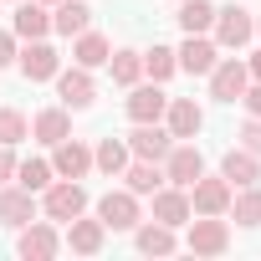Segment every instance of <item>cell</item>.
Instances as JSON below:
<instances>
[{
  "instance_id": "6da1fadb",
  "label": "cell",
  "mask_w": 261,
  "mask_h": 261,
  "mask_svg": "<svg viewBox=\"0 0 261 261\" xmlns=\"http://www.w3.org/2000/svg\"><path fill=\"white\" fill-rule=\"evenodd\" d=\"M41 210H46V220H77L82 210H87V190L77 185V179H62V185H46V200H41Z\"/></svg>"
},
{
  "instance_id": "7a4b0ae2",
  "label": "cell",
  "mask_w": 261,
  "mask_h": 261,
  "mask_svg": "<svg viewBox=\"0 0 261 261\" xmlns=\"http://www.w3.org/2000/svg\"><path fill=\"white\" fill-rule=\"evenodd\" d=\"M200 174H205V154H200L195 144H185V139H179V144L164 154V179H169V185H179V190H190Z\"/></svg>"
},
{
  "instance_id": "3957f363",
  "label": "cell",
  "mask_w": 261,
  "mask_h": 261,
  "mask_svg": "<svg viewBox=\"0 0 261 261\" xmlns=\"http://www.w3.org/2000/svg\"><path fill=\"white\" fill-rule=\"evenodd\" d=\"M97 220H102V230H134V225H139V195H134V190L102 195V200H97Z\"/></svg>"
},
{
  "instance_id": "277c9868",
  "label": "cell",
  "mask_w": 261,
  "mask_h": 261,
  "mask_svg": "<svg viewBox=\"0 0 261 261\" xmlns=\"http://www.w3.org/2000/svg\"><path fill=\"white\" fill-rule=\"evenodd\" d=\"M256 36V21H251V11H241V6H225V11H215V41L220 46H246Z\"/></svg>"
},
{
  "instance_id": "5b68a950",
  "label": "cell",
  "mask_w": 261,
  "mask_h": 261,
  "mask_svg": "<svg viewBox=\"0 0 261 261\" xmlns=\"http://www.w3.org/2000/svg\"><path fill=\"white\" fill-rule=\"evenodd\" d=\"M246 82H251V67H246V62H236V57L210 67V92H215L220 102H236V97L246 92Z\"/></svg>"
},
{
  "instance_id": "8992f818",
  "label": "cell",
  "mask_w": 261,
  "mask_h": 261,
  "mask_svg": "<svg viewBox=\"0 0 261 261\" xmlns=\"http://www.w3.org/2000/svg\"><path fill=\"white\" fill-rule=\"evenodd\" d=\"M225 205H230V185L225 179H195L190 185V215H225Z\"/></svg>"
},
{
  "instance_id": "52a82bcc",
  "label": "cell",
  "mask_w": 261,
  "mask_h": 261,
  "mask_svg": "<svg viewBox=\"0 0 261 261\" xmlns=\"http://www.w3.org/2000/svg\"><path fill=\"white\" fill-rule=\"evenodd\" d=\"M225 246H230V225H225V220L200 215V220L190 225V251H195V256H220Z\"/></svg>"
},
{
  "instance_id": "ba28073f",
  "label": "cell",
  "mask_w": 261,
  "mask_h": 261,
  "mask_svg": "<svg viewBox=\"0 0 261 261\" xmlns=\"http://www.w3.org/2000/svg\"><path fill=\"white\" fill-rule=\"evenodd\" d=\"M57 149V159H51V174H62V179H82L87 169H92V149L87 144H77L72 134L62 139V144H51Z\"/></svg>"
},
{
  "instance_id": "9c48e42d",
  "label": "cell",
  "mask_w": 261,
  "mask_h": 261,
  "mask_svg": "<svg viewBox=\"0 0 261 261\" xmlns=\"http://www.w3.org/2000/svg\"><path fill=\"white\" fill-rule=\"evenodd\" d=\"M128 149H134L139 159H164V154L174 149V134L159 128V123H139L134 134H128Z\"/></svg>"
},
{
  "instance_id": "30bf717a",
  "label": "cell",
  "mask_w": 261,
  "mask_h": 261,
  "mask_svg": "<svg viewBox=\"0 0 261 261\" xmlns=\"http://www.w3.org/2000/svg\"><path fill=\"white\" fill-rule=\"evenodd\" d=\"M164 118H169V134H174V139H195L200 128H205V113L195 108V97H169Z\"/></svg>"
},
{
  "instance_id": "8fae6325",
  "label": "cell",
  "mask_w": 261,
  "mask_h": 261,
  "mask_svg": "<svg viewBox=\"0 0 261 261\" xmlns=\"http://www.w3.org/2000/svg\"><path fill=\"white\" fill-rule=\"evenodd\" d=\"M16 62H21V77H26V82H51V77H57V51H51L46 41H31Z\"/></svg>"
},
{
  "instance_id": "7c38bea8",
  "label": "cell",
  "mask_w": 261,
  "mask_h": 261,
  "mask_svg": "<svg viewBox=\"0 0 261 261\" xmlns=\"http://www.w3.org/2000/svg\"><path fill=\"white\" fill-rule=\"evenodd\" d=\"M57 246H62L57 230H51V225H31V220H26V230H21V241H16V251H21L26 261H51Z\"/></svg>"
},
{
  "instance_id": "4fadbf2b",
  "label": "cell",
  "mask_w": 261,
  "mask_h": 261,
  "mask_svg": "<svg viewBox=\"0 0 261 261\" xmlns=\"http://www.w3.org/2000/svg\"><path fill=\"white\" fill-rule=\"evenodd\" d=\"M164 108H169V97L159 92V82H154V87H134V92H128V118H134V123H159Z\"/></svg>"
},
{
  "instance_id": "5bb4252c",
  "label": "cell",
  "mask_w": 261,
  "mask_h": 261,
  "mask_svg": "<svg viewBox=\"0 0 261 261\" xmlns=\"http://www.w3.org/2000/svg\"><path fill=\"white\" fill-rule=\"evenodd\" d=\"M57 92H62V102L67 108H92V77H87V67H72V72H57Z\"/></svg>"
},
{
  "instance_id": "9a60e30c",
  "label": "cell",
  "mask_w": 261,
  "mask_h": 261,
  "mask_svg": "<svg viewBox=\"0 0 261 261\" xmlns=\"http://www.w3.org/2000/svg\"><path fill=\"white\" fill-rule=\"evenodd\" d=\"M220 179H225V185H256V179H261L256 154H251V149H230V154L220 159Z\"/></svg>"
},
{
  "instance_id": "2e32d148",
  "label": "cell",
  "mask_w": 261,
  "mask_h": 261,
  "mask_svg": "<svg viewBox=\"0 0 261 261\" xmlns=\"http://www.w3.org/2000/svg\"><path fill=\"white\" fill-rule=\"evenodd\" d=\"M154 220H159V225H185V220H190V195L159 185V190H154Z\"/></svg>"
},
{
  "instance_id": "e0dca14e",
  "label": "cell",
  "mask_w": 261,
  "mask_h": 261,
  "mask_svg": "<svg viewBox=\"0 0 261 261\" xmlns=\"http://www.w3.org/2000/svg\"><path fill=\"white\" fill-rule=\"evenodd\" d=\"M46 31H51L46 6H41V0H21V11H16V36H21V41H41Z\"/></svg>"
},
{
  "instance_id": "ac0fdd59",
  "label": "cell",
  "mask_w": 261,
  "mask_h": 261,
  "mask_svg": "<svg viewBox=\"0 0 261 261\" xmlns=\"http://www.w3.org/2000/svg\"><path fill=\"white\" fill-rule=\"evenodd\" d=\"M36 215V200H31V190L21 185V190H0V220L6 225H26Z\"/></svg>"
},
{
  "instance_id": "d6986e66",
  "label": "cell",
  "mask_w": 261,
  "mask_h": 261,
  "mask_svg": "<svg viewBox=\"0 0 261 261\" xmlns=\"http://www.w3.org/2000/svg\"><path fill=\"white\" fill-rule=\"evenodd\" d=\"M51 26H57L62 36H82V31L92 26V11L82 6V0H57V16H51Z\"/></svg>"
},
{
  "instance_id": "ffe728a7",
  "label": "cell",
  "mask_w": 261,
  "mask_h": 261,
  "mask_svg": "<svg viewBox=\"0 0 261 261\" xmlns=\"http://www.w3.org/2000/svg\"><path fill=\"white\" fill-rule=\"evenodd\" d=\"M67 241H72V251H82V256H97L102 251V220H67Z\"/></svg>"
},
{
  "instance_id": "44dd1931",
  "label": "cell",
  "mask_w": 261,
  "mask_h": 261,
  "mask_svg": "<svg viewBox=\"0 0 261 261\" xmlns=\"http://www.w3.org/2000/svg\"><path fill=\"white\" fill-rule=\"evenodd\" d=\"M123 179H128V190H134V195H154V190L164 185V169H159V159H139V164L123 169Z\"/></svg>"
},
{
  "instance_id": "7402d4cb",
  "label": "cell",
  "mask_w": 261,
  "mask_h": 261,
  "mask_svg": "<svg viewBox=\"0 0 261 261\" xmlns=\"http://www.w3.org/2000/svg\"><path fill=\"white\" fill-rule=\"evenodd\" d=\"M174 57H179V67H185V72H210V67H215V41L190 36V41H185Z\"/></svg>"
},
{
  "instance_id": "603a6c76",
  "label": "cell",
  "mask_w": 261,
  "mask_h": 261,
  "mask_svg": "<svg viewBox=\"0 0 261 261\" xmlns=\"http://www.w3.org/2000/svg\"><path fill=\"white\" fill-rule=\"evenodd\" d=\"M36 139L41 144H62L67 134H72V118H67V108H46V113H36Z\"/></svg>"
},
{
  "instance_id": "cb8c5ba5",
  "label": "cell",
  "mask_w": 261,
  "mask_h": 261,
  "mask_svg": "<svg viewBox=\"0 0 261 261\" xmlns=\"http://www.w3.org/2000/svg\"><path fill=\"white\" fill-rule=\"evenodd\" d=\"M179 26H185V36H205L215 26V6L210 0H185L179 6Z\"/></svg>"
},
{
  "instance_id": "d4e9b609",
  "label": "cell",
  "mask_w": 261,
  "mask_h": 261,
  "mask_svg": "<svg viewBox=\"0 0 261 261\" xmlns=\"http://www.w3.org/2000/svg\"><path fill=\"white\" fill-rule=\"evenodd\" d=\"M72 57H77V67H87V72H92V67H102L113 51H108V36L82 31V36H77V46H72Z\"/></svg>"
},
{
  "instance_id": "484cf974",
  "label": "cell",
  "mask_w": 261,
  "mask_h": 261,
  "mask_svg": "<svg viewBox=\"0 0 261 261\" xmlns=\"http://www.w3.org/2000/svg\"><path fill=\"white\" fill-rule=\"evenodd\" d=\"M92 164H97L102 174H123V169H128V144H123V139H102V144L92 149Z\"/></svg>"
},
{
  "instance_id": "4316f807",
  "label": "cell",
  "mask_w": 261,
  "mask_h": 261,
  "mask_svg": "<svg viewBox=\"0 0 261 261\" xmlns=\"http://www.w3.org/2000/svg\"><path fill=\"white\" fill-rule=\"evenodd\" d=\"M139 230V251H149V256H169L174 251V225H134Z\"/></svg>"
},
{
  "instance_id": "83f0119b",
  "label": "cell",
  "mask_w": 261,
  "mask_h": 261,
  "mask_svg": "<svg viewBox=\"0 0 261 261\" xmlns=\"http://www.w3.org/2000/svg\"><path fill=\"white\" fill-rule=\"evenodd\" d=\"M225 210H230L241 225H261V190H256V185H241V195H236Z\"/></svg>"
},
{
  "instance_id": "f1b7e54d",
  "label": "cell",
  "mask_w": 261,
  "mask_h": 261,
  "mask_svg": "<svg viewBox=\"0 0 261 261\" xmlns=\"http://www.w3.org/2000/svg\"><path fill=\"white\" fill-rule=\"evenodd\" d=\"M108 67H113V82L134 87V82H139V72H144V57H139V51H113V57H108Z\"/></svg>"
},
{
  "instance_id": "f546056e",
  "label": "cell",
  "mask_w": 261,
  "mask_h": 261,
  "mask_svg": "<svg viewBox=\"0 0 261 261\" xmlns=\"http://www.w3.org/2000/svg\"><path fill=\"white\" fill-rule=\"evenodd\" d=\"M144 72H149L154 82H164V77L179 72V57H174L169 46H154V51H144Z\"/></svg>"
},
{
  "instance_id": "4dcf8cb0",
  "label": "cell",
  "mask_w": 261,
  "mask_h": 261,
  "mask_svg": "<svg viewBox=\"0 0 261 261\" xmlns=\"http://www.w3.org/2000/svg\"><path fill=\"white\" fill-rule=\"evenodd\" d=\"M16 179L36 195V190H46V185H51V164H46V159H26V164H16Z\"/></svg>"
},
{
  "instance_id": "1f68e13d",
  "label": "cell",
  "mask_w": 261,
  "mask_h": 261,
  "mask_svg": "<svg viewBox=\"0 0 261 261\" xmlns=\"http://www.w3.org/2000/svg\"><path fill=\"white\" fill-rule=\"evenodd\" d=\"M26 139V118L16 108H0V144H21Z\"/></svg>"
},
{
  "instance_id": "d6a6232c",
  "label": "cell",
  "mask_w": 261,
  "mask_h": 261,
  "mask_svg": "<svg viewBox=\"0 0 261 261\" xmlns=\"http://www.w3.org/2000/svg\"><path fill=\"white\" fill-rule=\"evenodd\" d=\"M241 149H251V154L261 159V118H251V123L241 128Z\"/></svg>"
},
{
  "instance_id": "836d02e7",
  "label": "cell",
  "mask_w": 261,
  "mask_h": 261,
  "mask_svg": "<svg viewBox=\"0 0 261 261\" xmlns=\"http://www.w3.org/2000/svg\"><path fill=\"white\" fill-rule=\"evenodd\" d=\"M241 102H246V113H251V118H261V82H256V87L246 82V92H241Z\"/></svg>"
},
{
  "instance_id": "e575fe53",
  "label": "cell",
  "mask_w": 261,
  "mask_h": 261,
  "mask_svg": "<svg viewBox=\"0 0 261 261\" xmlns=\"http://www.w3.org/2000/svg\"><path fill=\"white\" fill-rule=\"evenodd\" d=\"M11 62H16V36L0 31V67H11Z\"/></svg>"
},
{
  "instance_id": "d590c367",
  "label": "cell",
  "mask_w": 261,
  "mask_h": 261,
  "mask_svg": "<svg viewBox=\"0 0 261 261\" xmlns=\"http://www.w3.org/2000/svg\"><path fill=\"white\" fill-rule=\"evenodd\" d=\"M16 174V159H11V144H0V185Z\"/></svg>"
},
{
  "instance_id": "8d00e7d4",
  "label": "cell",
  "mask_w": 261,
  "mask_h": 261,
  "mask_svg": "<svg viewBox=\"0 0 261 261\" xmlns=\"http://www.w3.org/2000/svg\"><path fill=\"white\" fill-rule=\"evenodd\" d=\"M246 67H251V77H256V82H261V51H256V57H251V62H246Z\"/></svg>"
},
{
  "instance_id": "74e56055",
  "label": "cell",
  "mask_w": 261,
  "mask_h": 261,
  "mask_svg": "<svg viewBox=\"0 0 261 261\" xmlns=\"http://www.w3.org/2000/svg\"><path fill=\"white\" fill-rule=\"evenodd\" d=\"M41 6H57V0H41Z\"/></svg>"
},
{
  "instance_id": "f35d334b",
  "label": "cell",
  "mask_w": 261,
  "mask_h": 261,
  "mask_svg": "<svg viewBox=\"0 0 261 261\" xmlns=\"http://www.w3.org/2000/svg\"><path fill=\"white\" fill-rule=\"evenodd\" d=\"M256 31H261V21H256Z\"/></svg>"
}]
</instances>
